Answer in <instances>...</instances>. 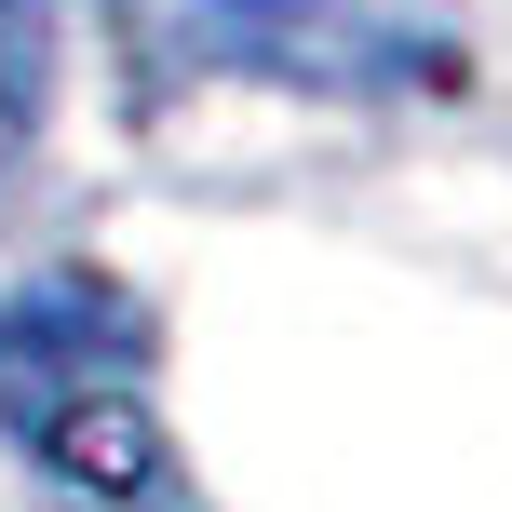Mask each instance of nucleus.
Returning a JSON list of instances; mask_svg holds the SVG:
<instances>
[{
	"mask_svg": "<svg viewBox=\"0 0 512 512\" xmlns=\"http://www.w3.org/2000/svg\"><path fill=\"white\" fill-rule=\"evenodd\" d=\"M0 432L95 512H203L149 405V310L108 270L0 283Z\"/></svg>",
	"mask_w": 512,
	"mask_h": 512,
	"instance_id": "f257e3e1",
	"label": "nucleus"
},
{
	"mask_svg": "<svg viewBox=\"0 0 512 512\" xmlns=\"http://www.w3.org/2000/svg\"><path fill=\"white\" fill-rule=\"evenodd\" d=\"M135 68L270 95H445L459 41L432 0H122Z\"/></svg>",
	"mask_w": 512,
	"mask_h": 512,
	"instance_id": "f03ea898",
	"label": "nucleus"
},
{
	"mask_svg": "<svg viewBox=\"0 0 512 512\" xmlns=\"http://www.w3.org/2000/svg\"><path fill=\"white\" fill-rule=\"evenodd\" d=\"M41 108V81H27V27H14V0H0V135Z\"/></svg>",
	"mask_w": 512,
	"mask_h": 512,
	"instance_id": "7ed1b4c3",
	"label": "nucleus"
}]
</instances>
